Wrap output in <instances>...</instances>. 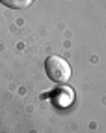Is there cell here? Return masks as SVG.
I'll return each instance as SVG.
<instances>
[{
    "label": "cell",
    "instance_id": "cell-1",
    "mask_svg": "<svg viewBox=\"0 0 106 133\" xmlns=\"http://www.w3.org/2000/svg\"><path fill=\"white\" fill-rule=\"evenodd\" d=\"M45 69H47V75L52 83L65 84L71 79V66L61 56H56V55L48 56L45 60Z\"/></svg>",
    "mask_w": 106,
    "mask_h": 133
},
{
    "label": "cell",
    "instance_id": "cell-2",
    "mask_svg": "<svg viewBox=\"0 0 106 133\" xmlns=\"http://www.w3.org/2000/svg\"><path fill=\"white\" fill-rule=\"evenodd\" d=\"M2 6L6 8H11V10H24V8H28L34 0H0Z\"/></svg>",
    "mask_w": 106,
    "mask_h": 133
}]
</instances>
